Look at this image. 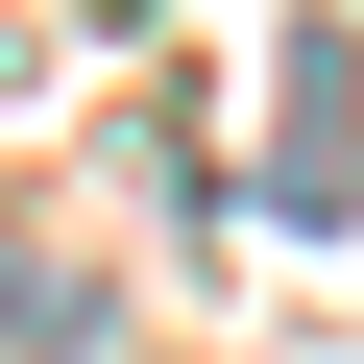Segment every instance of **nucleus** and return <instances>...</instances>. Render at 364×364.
<instances>
[{
	"mask_svg": "<svg viewBox=\"0 0 364 364\" xmlns=\"http://www.w3.org/2000/svg\"><path fill=\"white\" fill-rule=\"evenodd\" d=\"M291 219H364V49H291V146H267Z\"/></svg>",
	"mask_w": 364,
	"mask_h": 364,
	"instance_id": "1",
	"label": "nucleus"
}]
</instances>
